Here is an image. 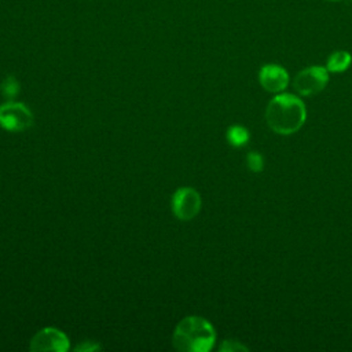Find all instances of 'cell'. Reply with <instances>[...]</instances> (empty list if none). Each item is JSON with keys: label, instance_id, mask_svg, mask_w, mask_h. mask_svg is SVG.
<instances>
[{"label": "cell", "instance_id": "6da1fadb", "mask_svg": "<svg viewBox=\"0 0 352 352\" xmlns=\"http://www.w3.org/2000/svg\"><path fill=\"white\" fill-rule=\"evenodd\" d=\"M305 118V104L293 94L275 95L267 104V124L279 135H292L297 132L304 125Z\"/></svg>", "mask_w": 352, "mask_h": 352}, {"label": "cell", "instance_id": "7a4b0ae2", "mask_svg": "<svg viewBox=\"0 0 352 352\" xmlns=\"http://www.w3.org/2000/svg\"><path fill=\"white\" fill-rule=\"evenodd\" d=\"M216 340L213 326L201 316H187L179 322L173 333V346L186 352L210 351Z\"/></svg>", "mask_w": 352, "mask_h": 352}, {"label": "cell", "instance_id": "3957f363", "mask_svg": "<svg viewBox=\"0 0 352 352\" xmlns=\"http://www.w3.org/2000/svg\"><path fill=\"white\" fill-rule=\"evenodd\" d=\"M329 82V70L323 66H309L297 73L293 81L294 89L302 96L319 94Z\"/></svg>", "mask_w": 352, "mask_h": 352}, {"label": "cell", "instance_id": "277c9868", "mask_svg": "<svg viewBox=\"0 0 352 352\" xmlns=\"http://www.w3.org/2000/svg\"><path fill=\"white\" fill-rule=\"evenodd\" d=\"M33 124L32 111L19 102H6L0 106V125L11 132L28 129Z\"/></svg>", "mask_w": 352, "mask_h": 352}, {"label": "cell", "instance_id": "5b68a950", "mask_svg": "<svg viewBox=\"0 0 352 352\" xmlns=\"http://www.w3.org/2000/svg\"><path fill=\"white\" fill-rule=\"evenodd\" d=\"M201 209V197L191 187H180L172 197V210L180 220L194 219Z\"/></svg>", "mask_w": 352, "mask_h": 352}, {"label": "cell", "instance_id": "8992f818", "mask_svg": "<svg viewBox=\"0 0 352 352\" xmlns=\"http://www.w3.org/2000/svg\"><path fill=\"white\" fill-rule=\"evenodd\" d=\"M69 348L67 337L58 329L45 327L40 330L30 341L32 351H56L63 352Z\"/></svg>", "mask_w": 352, "mask_h": 352}, {"label": "cell", "instance_id": "52a82bcc", "mask_svg": "<svg viewBox=\"0 0 352 352\" xmlns=\"http://www.w3.org/2000/svg\"><path fill=\"white\" fill-rule=\"evenodd\" d=\"M258 81L265 91L279 94L289 84V73L280 65L267 63L258 72Z\"/></svg>", "mask_w": 352, "mask_h": 352}, {"label": "cell", "instance_id": "ba28073f", "mask_svg": "<svg viewBox=\"0 0 352 352\" xmlns=\"http://www.w3.org/2000/svg\"><path fill=\"white\" fill-rule=\"evenodd\" d=\"M352 63V55L345 50H337L331 52L326 60V69L330 73H342Z\"/></svg>", "mask_w": 352, "mask_h": 352}, {"label": "cell", "instance_id": "9c48e42d", "mask_svg": "<svg viewBox=\"0 0 352 352\" xmlns=\"http://www.w3.org/2000/svg\"><path fill=\"white\" fill-rule=\"evenodd\" d=\"M249 138H250L249 131L242 125H232L227 129V140L234 147L245 146Z\"/></svg>", "mask_w": 352, "mask_h": 352}, {"label": "cell", "instance_id": "30bf717a", "mask_svg": "<svg viewBox=\"0 0 352 352\" xmlns=\"http://www.w3.org/2000/svg\"><path fill=\"white\" fill-rule=\"evenodd\" d=\"M18 91H19V84H18V81L12 76H8V77H6L3 80V82H1V92H3L4 96L12 98V96H15L18 94Z\"/></svg>", "mask_w": 352, "mask_h": 352}, {"label": "cell", "instance_id": "8fae6325", "mask_svg": "<svg viewBox=\"0 0 352 352\" xmlns=\"http://www.w3.org/2000/svg\"><path fill=\"white\" fill-rule=\"evenodd\" d=\"M246 164L252 172H261L264 168V158L260 153L250 151L246 157Z\"/></svg>", "mask_w": 352, "mask_h": 352}, {"label": "cell", "instance_id": "7c38bea8", "mask_svg": "<svg viewBox=\"0 0 352 352\" xmlns=\"http://www.w3.org/2000/svg\"><path fill=\"white\" fill-rule=\"evenodd\" d=\"M220 351H224V352H235V351H248L246 346H243L242 344H239L238 341L235 340H226L223 341L221 346H220Z\"/></svg>", "mask_w": 352, "mask_h": 352}, {"label": "cell", "instance_id": "4fadbf2b", "mask_svg": "<svg viewBox=\"0 0 352 352\" xmlns=\"http://www.w3.org/2000/svg\"><path fill=\"white\" fill-rule=\"evenodd\" d=\"M98 346H95L94 344H89V342H85L84 345H80V346H77L76 349L77 351H94V349H96Z\"/></svg>", "mask_w": 352, "mask_h": 352}, {"label": "cell", "instance_id": "5bb4252c", "mask_svg": "<svg viewBox=\"0 0 352 352\" xmlns=\"http://www.w3.org/2000/svg\"><path fill=\"white\" fill-rule=\"evenodd\" d=\"M327 1H341V0H327Z\"/></svg>", "mask_w": 352, "mask_h": 352}]
</instances>
